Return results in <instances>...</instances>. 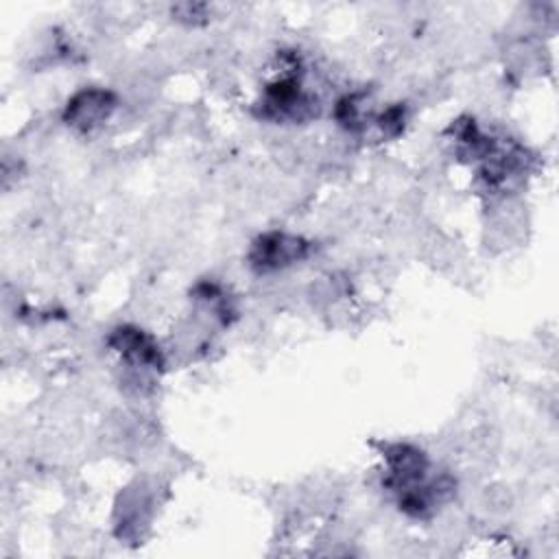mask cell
<instances>
[{"label":"cell","instance_id":"6da1fadb","mask_svg":"<svg viewBox=\"0 0 559 559\" xmlns=\"http://www.w3.org/2000/svg\"><path fill=\"white\" fill-rule=\"evenodd\" d=\"M308 251L310 242L306 238L286 231H269L253 240L249 249V266L260 275L282 271L304 260Z\"/></svg>","mask_w":559,"mask_h":559},{"label":"cell","instance_id":"277c9868","mask_svg":"<svg viewBox=\"0 0 559 559\" xmlns=\"http://www.w3.org/2000/svg\"><path fill=\"white\" fill-rule=\"evenodd\" d=\"M109 347L120 354L129 367L159 369L164 367V354L155 338L135 325H120L109 334Z\"/></svg>","mask_w":559,"mask_h":559},{"label":"cell","instance_id":"3957f363","mask_svg":"<svg viewBox=\"0 0 559 559\" xmlns=\"http://www.w3.org/2000/svg\"><path fill=\"white\" fill-rule=\"evenodd\" d=\"M386 461V485L397 491H411L428 480V456L408 443H391L384 450Z\"/></svg>","mask_w":559,"mask_h":559},{"label":"cell","instance_id":"5b68a950","mask_svg":"<svg viewBox=\"0 0 559 559\" xmlns=\"http://www.w3.org/2000/svg\"><path fill=\"white\" fill-rule=\"evenodd\" d=\"M404 120H406V111L402 105L389 107L386 111H382L380 116H376V124L378 129L386 135V138H395L402 133L404 129Z\"/></svg>","mask_w":559,"mask_h":559},{"label":"cell","instance_id":"7a4b0ae2","mask_svg":"<svg viewBox=\"0 0 559 559\" xmlns=\"http://www.w3.org/2000/svg\"><path fill=\"white\" fill-rule=\"evenodd\" d=\"M118 105V98L114 92L103 90V87H85L79 90L74 96H70L66 109H63V120L76 131H94L103 122L109 120Z\"/></svg>","mask_w":559,"mask_h":559}]
</instances>
